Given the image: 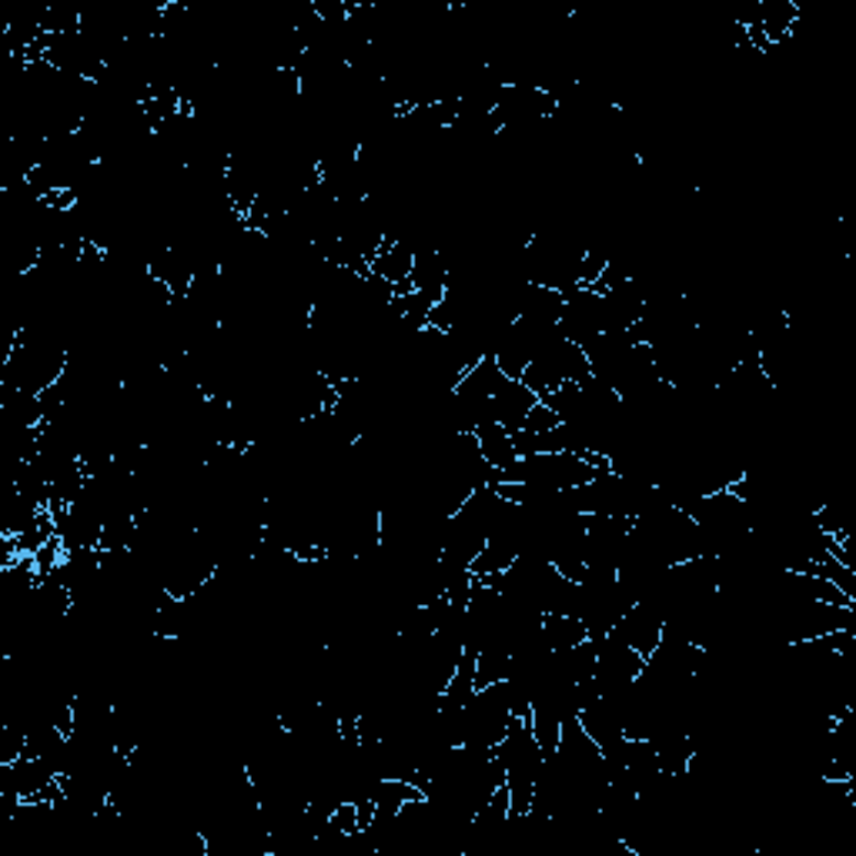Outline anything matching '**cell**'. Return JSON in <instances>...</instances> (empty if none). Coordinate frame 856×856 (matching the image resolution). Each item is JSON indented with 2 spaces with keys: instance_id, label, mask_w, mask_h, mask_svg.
I'll return each instance as SVG.
<instances>
[{
  "instance_id": "cell-1",
  "label": "cell",
  "mask_w": 856,
  "mask_h": 856,
  "mask_svg": "<svg viewBox=\"0 0 856 856\" xmlns=\"http://www.w3.org/2000/svg\"><path fill=\"white\" fill-rule=\"evenodd\" d=\"M472 436H475V442H479L482 459H485L498 475L508 472L512 465L519 462V452H516V442H512V432H505L502 425H495V421L479 425Z\"/></svg>"
}]
</instances>
